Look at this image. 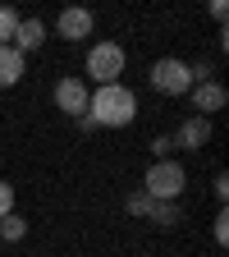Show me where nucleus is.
Here are the masks:
<instances>
[{
	"label": "nucleus",
	"instance_id": "obj_2",
	"mask_svg": "<svg viewBox=\"0 0 229 257\" xmlns=\"http://www.w3.org/2000/svg\"><path fill=\"white\" fill-rule=\"evenodd\" d=\"M147 188V198H156V202H179V193H183V184H188V175H183V166L179 161H156V166L147 170V179H142Z\"/></svg>",
	"mask_w": 229,
	"mask_h": 257
},
{
	"label": "nucleus",
	"instance_id": "obj_5",
	"mask_svg": "<svg viewBox=\"0 0 229 257\" xmlns=\"http://www.w3.org/2000/svg\"><path fill=\"white\" fill-rule=\"evenodd\" d=\"M87 101H92V92H87V83L83 78H60L55 83V106L64 110V115H87Z\"/></svg>",
	"mask_w": 229,
	"mask_h": 257
},
{
	"label": "nucleus",
	"instance_id": "obj_1",
	"mask_svg": "<svg viewBox=\"0 0 229 257\" xmlns=\"http://www.w3.org/2000/svg\"><path fill=\"white\" fill-rule=\"evenodd\" d=\"M133 115H138V96L128 92L124 83L96 87L92 101H87V119H92L96 128H124V124H133Z\"/></svg>",
	"mask_w": 229,
	"mask_h": 257
},
{
	"label": "nucleus",
	"instance_id": "obj_16",
	"mask_svg": "<svg viewBox=\"0 0 229 257\" xmlns=\"http://www.w3.org/2000/svg\"><path fill=\"white\" fill-rule=\"evenodd\" d=\"M10 211H14V184L0 179V216H10Z\"/></svg>",
	"mask_w": 229,
	"mask_h": 257
},
{
	"label": "nucleus",
	"instance_id": "obj_14",
	"mask_svg": "<svg viewBox=\"0 0 229 257\" xmlns=\"http://www.w3.org/2000/svg\"><path fill=\"white\" fill-rule=\"evenodd\" d=\"M124 207H128V216H147V207H151V198H147V193L138 188V193H128V198H124Z\"/></svg>",
	"mask_w": 229,
	"mask_h": 257
},
{
	"label": "nucleus",
	"instance_id": "obj_18",
	"mask_svg": "<svg viewBox=\"0 0 229 257\" xmlns=\"http://www.w3.org/2000/svg\"><path fill=\"white\" fill-rule=\"evenodd\" d=\"M215 198H220V202L229 198V179H224V175H215Z\"/></svg>",
	"mask_w": 229,
	"mask_h": 257
},
{
	"label": "nucleus",
	"instance_id": "obj_13",
	"mask_svg": "<svg viewBox=\"0 0 229 257\" xmlns=\"http://www.w3.org/2000/svg\"><path fill=\"white\" fill-rule=\"evenodd\" d=\"M19 10H10V5H0V46H14V32H19Z\"/></svg>",
	"mask_w": 229,
	"mask_h": 257
},
{
	"label": "nucleus",
	"instance_id": "obj_12",
	"mask_svg": "<svg viewBox=\"0 0 229 257\" xmlns=\"http://www.w3.org/2000/svg\"><path fill=\"white\" fill-rule=\"evenodd\" d=\"M28 234V220L19 216V211H10V216H0V239H5V243H19Z\"/></svg>",
	"mask_w": 229,
	"mask_h": 257
},
{
	"label": "nucleus",
	"instance_id": "obj_11",
	"mask_svg": "<svg viewBox=\"0 0 229 257\" xmlns=\"http://www.w3.org/2000/svg\"><path fill=\"white\" fill-rule=\"evenodd\" d=\"M147 220H151V225H165V230H170V225H179V220H183V211H179V202H156V198H151Z\"/></svg>",
	"mask_w": 229,
	"mask_h": 257
},
{
	"label": "nucleus",
	"instance_id": "obj_10",
	"mask_svg": "<svg viewBox=\"0 0 229 257\" xmlns=\"http://www.w3.org/2000/svg\"><path fill=\"white\" fill-rule=\"evenodd\" d=\"M23 78V55L14 46H0V87H14Z\"/></svg>",
	"mask_w": 229,
	"mask_h": 257
},
{
	"label": "nucleus",
	"instance_id": "obj_7",
	"mask_svg": "<svg viewBox=\"0 0 229 257\" xmlns=\"http://www.w3.org/2000/svg\"><path fill=\"white\" fill-rule=\"evenodd\" d=\"M179 147H188V152H202L206 143H211V119H202V115H192V119H183L179 124V138H174Z\"/></svg>",
	"mask_w": 229,
	"mask_h": 257
},
{
	"label": "nucleus",
	"instance_id": "obj_8",
	"mask_svg": "<svg viewBox=\"0 0 229 257\" xmlns=\"http://www.w3.org/2000/svg\"><path fill=\"white\" fill-rule=\"evenodd\" d=\"M229 101V96H224V87L215 83V78H206V83H197V87H192V106H197V115L206 119L211 110H220Z\"/></svg>",
	"mask_w": 229,
	"mask_h": 257
},
{
	"label": "nucleus",
	"instance_id": "obj_3",
	"mask_svg": "<svg viewBox=\"0 0 229 257\" xmlns=\"http://www.w3.org/2000/svg\"><path fill=\"white\" fill-rule=\"evenodd\" d=\"M87 74L96 78V83H119V74H124V51L115 46V42H96L92 51H87Z\"/></svg>",
	"mask_w": 229,
	"mask_h": 257
},
{
	"label": "nucleus",
	"instance_id": "obj_17",
	"mask_svg": "<svg viewBox=\"0 0 229 257\" xmlns=\"http://www.w3.org/2000/svg\"><path fill=\"white\" fill-rule=\"evenodd\" d=\"M215 243H229V216L224 211L215 216Z\"/></svg>",
	"mask_w": 229,
	"mask_h": 257
},
{
	"label": "nucleus",
	"instance_id": "obj_6",
	"mask_svg": "<svg viewBox=\"0 0 229 257\" xmlns=\"http://www.w3.org/2000/svg\"><path fill=\"white\" fill-rule=\"evenodd\" d=\"M92 23H96V14L92 10H83V5H69V10H60V37L64 42H83V37H92Z\"/></svg>",
	"mask_w": 229,
	"mask_h": 257
},
{
	"label": "nucleus",
	"instance_id": "obj_4",
	"mask_svg": "<svg viewBox=\"0 0 229 257\" xmlns=\"http://www.w3.org/2000/svg\"><path fill=\"white\" fill-rule=\"evenodd\" d=\"M151 87H156V92H165V96H183V92L192 87V74H188V64H183V60L165 55V60H156V64H151Z\"/></svg>",
	"mask_w": 229,
	"mask_h": 257
},
{
	"label": "nucleus",
	"instance_id": "obj_15",
	"mask_svg": "<svg viewBox=\"0 0 229 257\" xmlns=\"http://www.w3.org/2000/svg\"><path fill=\"white\" fill-rule=\"evenodd\" d=\"M151 152H156V161H170V152H174V138H170V134L151 138Z\"/></svg>",
	"mask_w": 229,
	"mask_h": 257
},
{
	"label": "nucleus",
	"instance_id": "obj_9",
	"mask_svg": "<svg viewBox=\"0 0 229 257\" xmlns=\"http://www.w3.org/2000/svg\"><path fill=\"white\" fill-rule=\"evenodd\" d=\"M42 42H46V23H42V19H23L19 32H14V51L28 55V51H37Z\"/></svg>",
	"mask_w": 229,
	"mask_h": 257
}]
</instances>
